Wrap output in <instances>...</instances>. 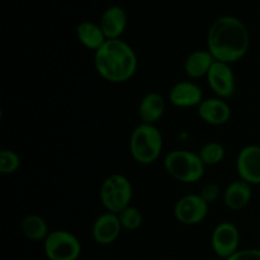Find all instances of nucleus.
Here are the masks:
<instances>
[{
    "mask_svg": "<svg viewBox=\"0 0 260 260\" xmlns=\"http://www.w3.org/2000/svg\"><path fill=\"white\" fill-rule=\"evenodd\" d=\"M206 79L210 89L217 98L226 101L235 94L236 78L230 63L215 61Z\"/></svg>",
    "mask_w": 260,
    "mask_h": 260,
    "instance_id": "1a4fd4ad",
    "label": "nucleus"
},
{
    "mask_svg": "<svg viewBox=\"0 0 260 260\" xmlns=\"http://www.w3.org/2000/svg\"><path fill=\"white\" fill-rule=\"evenodd\" d=\"M159 260H169V259H164V258H162V259H159Z\"/></svg>",
    "mask_w": 260,
    "mask_h": 260,
    "instance_id": "393cba45",
    "label": "nucleus"
},
{
    "mask_svg": "<svg viewBox=\"0 0 260 260\" xmlns=\"http://www.w3.org/2000/svg\"><path fill=\"white\" fill-rule=\"evenodd\" d=\"M197 112L198 117L211 126H222L231 118V108L229 103L225 99L217 96L203 99L202 103L197 107Z\"/></svg>",
    "mask_w": 260,
    "mask_h": 260,
    "instance_id": "ddd939ff",
    "label": "nucleus"
},
{
    "mask_svg": "<svg viewBox=\"0 0 260 260\" xmlns=\"http://www.w3.org/2000/svg\"><path fill=\"white\" fill-rule=\"evenodd\" d=\"M99 196L107 212L119 213L123 208L131 205L134 188L127 177L122 174H112L102 183Z\"/></svg>",
    "mask_w": 260,
    "mask_h": 260,
    "instance_id": "39448f33",
    "label": "nucleus"
},
{
    "mask_svg": "<svg viewBox=\"0 0 260 260\" xmlns=\"http://www.w3.org/2000/svg\"><path fill=\"white\" fill-rule=\"evenodd\" d=\"M167 108V101L157 91L145 94L139 103V117L142 123L156 124L162 118Z\"/></svg>",
    "mask_w": 260,
    "mask_h": 260,
    "instance_id": "2eb2a0df",
    "label": "nucleus"
},
{
    "mask_svg": "<svg viewBox=\"0 0 260 260\" xmlns=\"http://www.w3.org/2000/svg\"><path fill=\"white\" fill-rule=\"evenodd\" d=\"M20 228L25 238L33 241H45L51 233L45 218L38 215L25 216L20 222Z\"/></svg>",
    "mask_w": 260,
    "mask_h": 260,
    "instance_id": "6ab92c4d",
    "label": "nucleus"
},
{
    "mask_svg": "<svg viewBox=\"0 0 260 260\" xmlns=\"http://www.w3.org/2000/svg\"><path fill=\"white\" fill-rule=\"evenodd\" d=\"M99 25L103 29L107 40H119L127 27L126 10L118 5L107 8L102 14Z\"/></svg>",
    "mask_w": 260,
    "mask_h": 260,
    "instance_id": "4468645a",
    "label": "nucleus"
},
{
    "mask_svg": "<svg viewBox=\"0 0 260 260\" xmlns=\"http://www.w3.org/2000/svg\"><path fill=\"white\" fill-rule=\"evenodd\" d=\"M226 260H260V249H239L234 255Z\"/></svg>",
    "mask_w": 260,
    "mask_h": 260,
    "instance_id": "b1692460",
    "label": "nucleus"
},
{
    "mask_svg": "<svg viewBox=\"0 0 260 260\" xmlns=\"http://www.w3.org/2000/svg\"><path fill=\"white\" fill-rule=\"evenodd\" d=\"M76 37L84 47L94 51V52L99 50L107 41L101 25L94 22H89V20L81 22L76 27Z\"/></svg>",
    "mask_w": 260,
    "mask_h": 260,
    "instance_id": "a211bd4d",
    "label": "nucleus"
},
{
    "mask_svg": "<svg viewBox=\"0 0 260 260\" xmlns=\"http://www.w3.org/2000/svg\"><path fill=\"white\" fill-rule=\"evenodd\" d=\"M210 205L200 194H187L177 201L174 216L178 222L185 226H194L206 220Z\"/></svg>",
    "mask_w": 260,
    "mask_h": 260,
    "instance_id": "0eeeda50",
    "label": "nucleus"
},
{
    "mask_svg": "<svg viewBox=\"0 0 260 260\" xmlns=\"http://www.w3.org/2000/svg\"><path fill=\"white\" fill-rule=\"evenodd\" d=\"M239 178L250 185L260 184V146L248 145L239 151L236 157Z\"/></svg>",
    "mask_w": 260,
    "mask_h": 260,
    "instance_id": "9d476101",
    "label": "nucleus"
},
{
    "mask_svg": "<svg viewBox=\"0 0 260 260\" xmlns=\"http://www.w3.org/2000/svg\"><path fill=\"white\" fill-rule=\"evenodd\" d=\"M253 185L239 179L230 183L223 190V203L233 211H240L250 203L253 197Z\"/></svg>",
    "mask_w": 260,
    "mask_h": 260,
    "instance_id": "dca6fc26",
    "label": "nucleus"
},
{
    "mask_svg": "<svg viewBox=\"0 0 260 260\" xmlns=\"http://www.w3.org/2000/svg\"><path fill=\"white\" fill-rule=\"evenodd\" d=\"M117 216H118L122 229L128 231L137 230V229L141 228L142 222H144V217H142L141 211L132 205L123 208L121 212L117 213Z\"/></svg>",
    "mask_w": 260,
    "mask_h": 260,
    "instance_id": "412c9836",
    "label": "nucleus"
},
{
    "mask_svg": "<svg viewBox=\"0 0 260 260\" xmlns=\"http://www.w3.org/2000/svg\"><path fill=\"white\" fill-rule=\"evenodd\" d=\"M20 156L13 150H2L0 152V173L3 175L14 174L20 168Z\"/></svg>",
    "mask_w": 260,
    "mask_h": 260,
    "instance_id": "4be33fe9",
    "label": "nucleus"
},
{
    "mask_svg": "<svg viewBox=\"0 0 260 260\" xmlns=\"http://www.w3.org/2000/svg\"><path fill=\"white\" fill-rule=\"evenodd\" d=\"M168 99L178 108L198 107L203 102V90L200 85L190 80H182L170 88Z\"/></svg>",
    "mask_w": 260,
    "mask_h": 260,
    "instance_id": "9b49d317",
    "label": "nucleus"
},
{
    "mask_svg": "<svg viewBox=\"0 0 260 260\" xmlns=\"http://www.w3.org/2000/svg\"><path fill=\"white\" fill-rule=\"evenodd\" d=\"M94 66L104 80L122 84L134 78L139 60L134 48L123 40H107L94 52Z\"/></svg>",
    "mask_w": 260,
    "mask_h": 260,
    "instance_id": "f03ea898",
    "label": "nucleus"
},
{
    "mask_svg": "<svg viewBox=\"0 0 260 260\" xmlns=\"http://www.w3.org/2000/svg\"><path fill=\"white\" fill-rule=\"evenodd\" d=\"M122 231L121 222L117 213H102L94 221L91 228V236L98 245H111L118 239Z\"/></svg>",
    "mask_w": 260,
    "mask_h": 260,
    "instance_id": "f8f14e48",
    "label": "nucleus"
},
{
    "mask_svg": "<svg viewBox=\"0 0 260 260\" xmlns=\"http://www.w3.org/2000/svg\"><path fill=\"white\" fill-rule=\"evenodd\" d=\"M164 167L173 179L184 184L197 183L205 177L206 165L200 155L189 150H173L164 157Z\"/></svg>",
    "mask_w": 260,
    "mask_h": 260,
    "instance_id": "20e7f679",
    "label": "nucleus"
},
{
    "mask_svg": "<svg viewBox=\"0 0 260 260\" xmlns=\"http://www.w3.org/2000/svg\"><path fill=\"white\" fill-rule=\"evenodd\" d=\"M240 233L233 222L223 221L220 222L212 231L211 245L218 259L226 260L239 250Z\"/></svg>",
    "mask_w": 260,
    "mask_h": 260,
    "instance_id": "6e6552de",
    "label": "nucleus"
},
{
    "mask_svg": "<svg viewBox=\"0 0 260 260\" xmlns=\"http://www.w3.org/2000/svg\"><path fill=\"white\" fill-rule=\"evenodd\" d=\"M221 193H222V190H221V187L217 183H207V184L203 185L202 189H201V192L198 194L210 205V203L215 202L220 197Z\"/></svg>",
    "mask_w": 260,
    "mask_h": 260,
    "instance_id": "5701e85b",
    "label": "nucleus"
},
{
    "mask_svg": "<svg viewBox=\"0 0 260 260\" xmlns=\"http://www.w3.org/2000/svg\"><path fill=\"white\" fill-rule=\"evenodd\" d=\"M215 58L208 50L193 51L184 61V73L189 79L206 78L212 68Z\"/></svg>",
    "mask_w": 260,
    "mask_h": 260,
    "instance_id": "f3484780",
    "label": "nucleus"
},
{
    "mask_svg": "<svg viewBox=\"0 0 260 260\" xmlns=\"http://www.w3.org/2000/svg\"><path fill=\"white\" fill-rule=\"evenodd\" d=\"M206 167H215L223 161L226 156V149L221 142L210 141L203 145L197 152Z\"/></svg>",
    "mask_w": 260,
    "mask_h": 260,
    "instance_id": "aec40b11",
    "label": "nucleus"
},
{
    "mask_svg": "<svg viewBox=\"0 0 260 260\" xmlns=\"http://www.w3.org/2000/svg\"><path fill=\"white\" fill-rule=\"evenodd\" d=\"M43 250L48 260H78L81 243L70 231L53 230L43 241Z\"/></svg>",
    "mask_w": 260,
    "mask_h": 260,
    "instance_id": "423d86ee",
    "label": "nucleus"
},
{
    "mask_svg": "<svg viewBox=\"0 0 260 260\" xmlns=\"http://www.w3.org/2000/svg\"><path fill=\"white\" fill-rule=\"evenodd\" d=\"M250 35L245 23L233 15L217 18L207 33V50L216 61L235 63L248 53Z\"/></svg>",
    "mask_w": 260,
    "mask_h": 260,
    "instance_id": "f257e3e1",
    "label": "nucleus"
},
{
    "mask_svg": "<svg viewBox=\"0 0 260 260\" xmlns=\"http://www.w3.org/2000/svg\"><path fill=\"white\" fill-rule=\"evenodd\" d=\"M164 146V139L156 124L140 123L129 137V152L136 162L151 165L160 157Z\"/></svg>",
    "mask_w": 260,
    "mask_h": 260,
    "instance_id": "7ed1b4c3",
    "label": "nucleus"
}]
</instances>
